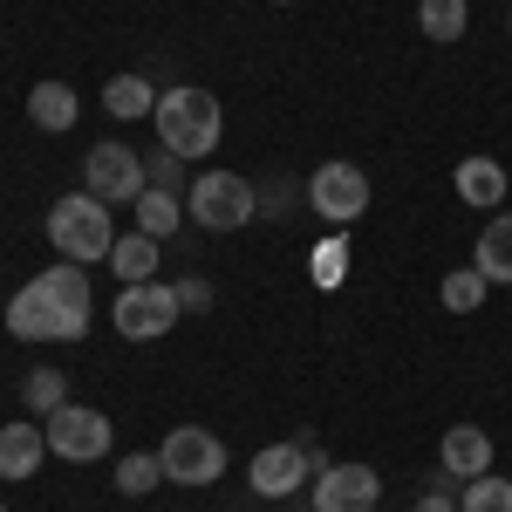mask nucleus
<instances>
[{
    "instance_id": "1",
    "label": "nucleus",
    "mask_w": 512,
    "mask_h": 512,
    "mask_svg": "<svg viewBox=\"0 0 512 512\" xmlns=\"http://www.w3.org/2000/svg\"><path fill=\"white\" fill-rule=\"evenodd\" d=\"M151 123H158V144L171 151V158H212V151H219V130H226L219 96H205V89H192V82L158 89Z\"/></svg>"
},
{
    "instance_id": "2",
    "label": "nucleus",
    "mask_w": 512,
    "mask_h": 512,
    "mask_svg": "<svg viewBox=\"0 0 512 512\" xmlns=\"http://www.w3.org/2000/svg\"><path fill=\"white\" fill-rule=\"evenodd\" d=\"M48 246L62 253V260H76V267H96V260H110V246H117V226H110V205L96 192H69L48 205Z\"/></svg>"
},
{
    "instance_id": "3",
    "label": "nucleus",
    "mask_w": 512,
    "mask_h": 512,
    "mask_svg": "<svg viewBox=\"0 0 512 512\" xmlns=\"http://www.w3.org/2000/svg\"><path fill=\"white\" fill-rule=\"evenodd\" d=\"M185 212H192L205 233H239L260 212V185L239 178V171H198L192 192H185Z\"/></svg>"
},
{
    "instance_id": "4",
    "label": "nucleus",
    "mask_w": 512,
    "mask_h": 512,
    "mask_svg": "<svg viewBox=\"0 0 512 512\" xmlns=\"http://www.w3.org/2000/svg\"><path fill=\"white\" fill-rule=\"evenodd\" d=\"M110 315H117L123 342H158V335L178 328L185 308H178V287H171V280H137V287H123V294H117Z\"/></svg>"
},
{
    "instance_id": "5",
    "label": "nucleus",
    "mask_w": 512,
    "mask_h": 512,
    "mask_svg": "<svg viewBox=\"0 0 512 512\" xmlns=\"http://www.w3.org/2000/svg\"><path fill=\"white\" fill-rule=\"evenodd\" d=\"M7 328H14L21 342H82V335H89V315H69L41 280H28V287L7 301Z\"/></svg>"
},
{
    "instance_id": "6",
    "label": "nucleus",
    "mask_w": 512,
    "mask_h": 512,
    "mask_svg": "<svg viewBox=\"0 0 512 512\" xmlns=\"http://www.w3.org/2000/svg\"><path fill=\"white\" fill-rule=\"evenodd\" d=\"M158 458H164V478L171 485H219L226 478V444L205 431V424H178L158 444Z\"/></svg>"
},
{
    "instance_id": "7",
    "label": "nucleus",
    "mask_w": 512,
    "mask_h": 512,
    "mask_svg": "<svg viewBox=\"0 0 512 512\" xmlns=\"http://www.w3.org/2000/svg\"><path fill=\"white\" fill-rule=\"evenodd\" d=\"M144 185H151V171H144V158H137L130 144H89V158H82V192H96L103 205H137Z\"/></svg>"
},
{
    "instance_id": "8",
    "label": "nucleus",
    "mask_w": 512,
    "mask_h": 512,
    "mask_svg": "<svg viewBox=\"0 0 512 512\" xmlns=\"http://www.w3.org/2000/svg\"><path fill=\"white\" fill-rule=\"evenodd\" d=\"M41 437H48V451H55V458H69V465L110 458V417H103V410H89V403H62L55 417H41Z\"/></svg>"
},
{
    "instance_id": "9",
    "label": "nucleus",
    "mask_w": 512,
    "mask_h": 512,
    "mask_svg": "<svg viewBox=\"0 0 512 512\" xmlns=\"http://www.w3.org/2000/svg\"><path fill=\"white\" fill-rule=\"evenodd\" d=\"M308 205H315L328 226H355L362 212H369V171H355V164H321L315 178H308Z\"/></svg>"
},
{
    "instance_id": "10",
    "label": "nucleus",
    "mask_w": 512,
    "mask_h": 512,
    "mask_svg": "<svg viewBox=\"0 0 512 512\" xmlns=\"http://www.w3.org/2000/svg\"><path fill=\"white\" fill-rule=\"evenodd\" d=\"M376 499H383L376 465H328V472H315V512H376Z\"/></svg>"
},
{
    "instance_id": "11",
    "label": "nucleus",
    "mask_w": 512,
    "mask_h": 512,
    "mask_svg": "<svg viewBox=\"0 0 512 512\" xmlns=\"http://www.w3.org/2000/svg\"><path fill=\"white\" fill-rule=\"evenodd\" d=\"M308 451L301 444H267V451H253V465H246V485L260 492V499H294L301 485H308Z\"/></svg>"
},
{
    "instance_id": "12",
    "label": "nucleus",
    "mask_w": 512,
    "mask_h": 512,
    "mask_svg": "<svg viewBox=\"0 0 512 512\" xmlns=\"http://www.w3.org/2000/svg\"><path fill=\"white\" fill-rule=\"evenodd\" d=\"M437 465L451 478H485L492 472V437L478 431V424H451L444 444H437Z\"/></svg>"
},
{
    "instance_id": "13",
    "label": "nucleus",
    "mask_w": 512,
    "mask_h": 512,
    "mask_svg": "<svg viewBox=\"0 0 512 512\" xmlns=\"http://www.w3.org/2000/svg\"><path fill=\"white\" fill-rule=\"evenodd\" d=\"M41 458H48V437H41V424H0V478H7V485L35 478Z\"/></svg>"
},
{
    "instance_id": "14",
    "label": "nucleus",
    "mask_w": 512,
    "mask_h": 512,
    "mask_svg": "<svg viewBox=\"0 0 512 512\" xmlns=\"http://www.w3.org/2000/svg\"><path fill=\"white\" fill-rule=\"evenodd\" d=\"M28 117H35V130L62 137V130H76V117H82V96L69 89V82H35V89H28Z\"/></svg>"
},
{
    "instance_id": "15",
    "label": "nucleus",
    "mask_w": 512,
    "mask_h": 512,
    "mask_svg": "<svg viewBox=\"0 0 512 512\" xmlns=\"http://www.w3.org/2000/svg\"><path fill=\"white\" fill-rule=\"evenodd\" d=\"M158 246H164V239H151V233H137V226H130V233H117V246H110V260H103V267H110L123 287L158 280Z\"/></svg>"
},
{
    "instance_id": "16",
    "label": "nucleus",
    "mask_w": 512,
    "mask_h": 512,
    "mask_svg": "<svg viewBox=\"0 0 512 512\" xmlns=\"http://www.w3.org/2000/svg\"><path fill=\"white\" fill-rule=\"evenodd\" d=\"M472 267L492 280V287H512V212L485 219V233H478V246H472Z\"/></svg>"
},
{
    "instance_id": "17",
    "label": "nucleus",
    "mask_w": 512,
    "mask_h": 512,
    "mask_svg": "<svg viewBox=\"0 0 512 512\" xmlns=\"http://www.w3.org/2000/svg\"><path fill=\"white\" fill-rule=\"evenodd\" d=\"M130 219H137V233L171 239L178 226H185V198L164 192V185H144V192H137V205H130Z\"/></svg>"
},
{
    "instance_id": "18",
    "label": "nucleus",
    "mask_w": 512,
    "mask_h": 512,
    "mask_svg": "<svg viewBox=\"0 0 512 512\" xmlns=\"http://www.w3.org/2000/svg\"><path fill=\"white\" fill-rule=\"evenodd\" d=\"M458 198L478 205V212L506 205V164H499V158H465V164H458Z\"/></svg>"
},
{
    "instance_id": "19",
    "label": "nucleus",
    "mask_w": 512,
    "mask_h": 512,
    "mask_svg": "<svg viewBox=\"0 0 512 512\" xmlns=\"http://www.w3.org/2000/svg\"><path fill=\"white\" fill-rule=\"evenodd\" d=\"M103 110H110V117H151V110H158V89L144 76H110L103 82Z\"/></svg>"
},
{
    "instance_id": "20",
    "label": "nucleus",
    "mask_w": 512,
    "mask_h": 512,
    "mask_svg": "<svg viewBox=\"0 0 512 512\" xmlns=\"http://www.w3.org/2000/svg\"><path fill=\"white\" fill-rule=\"evenodd\" d=\"M417 21H424V41H465V28H472V0H424Z\"/></svg>"
},
{
    "instance_id": "21",
    "label": "nucleus",
    "mask_w": 512,
    "mask_h": 512,
    "mask_svg": "<svg viewBox=\"0 0 512 512\" xmlns=\"http://www.w3.org/2000/svg\"><path fill=\"white\" fill-rule=\"evenodd\" d=\"M35 280L62 301V308H69V315H89V274H82L76 260H55V267H41Z\"/></svg>"
},
{
    "instance_id": "22",
    "label": "nucleus",
    "mask_w": 512,
    "mask_h": 512,
    "mask_svg": "<svg viewBox=\"0 0 512 512\" xmlns=\"http://www.w3.org/2000/svg\"><path fill=\"white\" fill-rule=\"evenodd\" d=\"M164 485V458L158 451H130V458H117V492L123 499H144V492H158Z\"/></svg>"
},
{
    "instance_id": "23",
    "label": "nucleus",
    "mask_w": 512,
    "mask_h": 512,
    "mask_svg": "<svg viewBox=\"0 0 512 512\" xmlns=\"http://www.w3.org/2000/svg\"><path fill=\"white\" fill-rule=\"evenodd\" d=\"M437 294H444V308H451V315H478V308H485V294H492V280L478 274V267H458V274H444Z\"/></svg>"
},
{
    "instance_id": "24",
    "label": "nucleus",
    "mask_w": 512,
    "mask_h": 512,
    "mask_svg": "<svg viewBox=\"0 0 512 512\" xmlns=\"http://www.w3.org/2000/svg\"><path fill=\"white\" fill-rule=\"evenodd\" d=\"M458 512H512V478H465L458 492Z\"/></svg>"
},
{
    "instance_id": "25",
    "label": "nucleus",
    "mask_w": 512,
    "mask_h": 512,
    "mask_svg": "<svg viewBox=\"0 0 512 512\" xmlns=\"http://www.w3.org/2000/svg\"><path fill=\"white\" fill-rule=\"evenodd\" d=\"M21 403H28L35 417H55V410L69 403V383H62V369H35V376L21 383Z\"/></svg>"
},
{
    "instance_id": "26",
    "label": "nucleus",
    "mask_w": 512,
    "mask_h": 512,
    "mask_svg": "<svg viewBox=\"0 0 512 512\" xmlns=\"http://www.w3.org/2000/svg\"><path fill=\"white\" fill-rule=\"evenodd\" d=\"M451 492H458V478L437 465V472H424V492H417V506H410V512H458Z\"/></svg>"
},
{
    "instance_id": "27",
    "label": "nucleus",
    "mask_w": 512,
    "mask_h": 512,
    "mask_svg": "<svg viewBox=\"0 0 512 512\" xmlns=\"http://www.w3.org/2000/svg\"><path fill=\"white\" fill-rule=\"evenodd\" d=\"M171 287H178V308H185V315H205V308H212V280H171Z\"/></svg>"
},
{
    "instance_id": "28",
    "label": "nucleus",
    "mask_w": 512,
    "mask_h": 512,
    "mask_svg": "<svg viewBox=\"0 0 512 512\" xmlns=\"http://www.w3.org/2000/svg\"><path fill=\"white\" fill-rule=\"evenodd\" d=\"M342 260H349V253H342L335 239H328V246L315 253V280H321V287H335V280H342Z\"/></svg>"
},
{
    "instance_id": "29",
    "label": "nucleus",
    "mask_w": 512,
    "mask_h": 512,
    "mask_svg": "<svg viewBox=\"0 0 512 512\" xmlns=\"http://www.w3.org/2000/svg\"><path fill=\"white\" fill-rule=\"evenodd\" d=\"M178 164H185V158H171V151H158V158L144 164V171H151V185H164V192H178Z\"/></svg>"
},
{
    "instance_id": "30",
    "label": "nucleus",
    "mask_w": 512,
    "mask_h": 512,
    "mask_svg": "<svg viewBox=\"0 0 512 512\" xmlns=\"http://www.w3.org/2000/svg\"><path fill=\"white\" fill-rule=\"evenodd\" d=\"M280 7H294V0H280Z\"/></svg>"
},
{
    "instance_id": "31",
    "label": "nucleus",
    "mask_w": 512,
    "mask_h": 512,
    "mask_svg": "<svg viewBox=\"0 0 512 512\" xmlns=\"http://www.w3.org/2000/svg\"><path fill=\"white\" fill-rule=\"evenodd\" d=\"M506 28H512V14H506Z\"/></svg>"
},
{
    "instance_id": "32",
    "label": "nucleus",
    "mask_w": 512,
    "mask_h": 512,
    "mask_svg": "<svg viewBox=\"0 0 512 512\" xmlns=\"http://www.w3.org/2000/svg\"><path fill=\"white\" fill-rule=\"evenodd\" d=\"M376 512H383V506H376Z\"/></svg>"
}]
</instances>
